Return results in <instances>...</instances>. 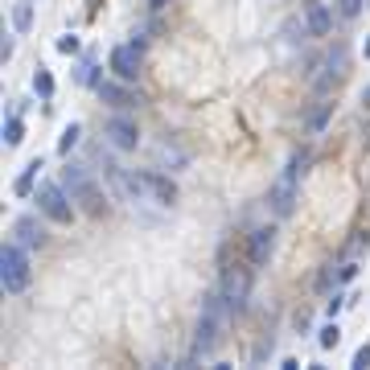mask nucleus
Here are the masks:
<instances>
[{
    "label": "nucleus",
    "mask_w": 370,
    "mask_h": 370,
    "mask_svg": "<svg viewBox=\"0 0 370 370\" xmlns=\"http://www.w3.org/2000/svg\"><path fill=\"white\" fill-rule=\"evenodd\" d=\"M227 300L223 292L218 296H206L202 300V317H198V337H193V358H206L218 341H223V329H227Z\"/></svg>",
    "instance_id": "1"
},
{
    "label": "nucleus",
    "mask_w": 370,
    "mask_h": 370,
    "mask_svg": "<svg viewBox=\"0 0 370 370\" xmlns=\"http://www.w3.org/2000/svg\"><path fill=\"white\" fill-rule=\"evenodd\" d=\"M305 165H309V156H305V152H292L288 169H284L276 182H272V189H268V202H272V210H276L280 218H284V214H292V206H296V189H300V173H305Z\"/></svg>",
    "instance_id": "2"
},
{
    "label": "nucleus",
    "mask_w": 370,
    "mask_h": 370,
    "mask_svg": "<svg viewBox=\"0 0 370 370\" xmlns=\"http://www.w3.org/2000/svg\"><path fill=\"white\" fill-rule=\"evenodd\" d=\"M62 185H66V193H70V198H74V202H79L87 214H95V218H99V214L107 210V202H103L99 185L87 177V169H79V165H66V169H62Z\"/></svg>",
    "instance_id": "3"
},
{
    "label": "nucleus",
    "mask_w": 370,
    "mask_h": 370,
    "mask_svg": "<svg viewBox=\"0 0 370 370\" xmlns=\"http://www.w3.org/2000/svg\"><path fill=\"white\" fill-rule=\"evenodd\" d=\"M0 284H4V292H25V284H29V255H25V247L8 243L0 251Z\"/></svg>",
    "instance_id": "4"
},
{
    "label": "nucleus",
    "mask_w": 370,
    "mask_h": 370,
    "mask_svg": "<svg viewBox=\"0 0 370 370\" xmlns=\"http://www.w3.org/2000/svg\"><path fill=\"white\" fill-rule=\"evenodd\" d=\"M74 198L66 193V185L58 182H42L38 185V210L46 214L49 223H70L74 218V206H70Z\"/></svg>",
    "instance_id": "5"
},
{
    "label": "nucleus",
    "mask_w": 370,
    "mask_h": 370,
    "mask_svg": "<svg viewBox=\"0 0 370 370\" xmlns=\"http://www.w3.org/2000/svg\"><path fill=\"white\" fill-rule=\"evenodd\" d=\"M247 292H251V272L247 268H227L223 272V300H227V309L231 313H243V305H247Z\"/></svg>",
    "instance_id": "6"
},
{
    "label": "nucleus",
    "mask_w": 370,
    "mask_h": 370,
    "mask_svg": "<svg viewBox=\"0 0 370 370\" xmlns=\"http://www.w3.org/2000/svg\"><path fill=\"white\" fill-rule=\"evenodd\" d=\"M103 136H107L111 148H120V152H136V144H140V132L128 115H111V120L103 124Z\"/></svg>",
    "instance_id": "7"
},
{
    "label": "nucleus",
    "mask_w": 370,
    "mask_h": 370,
    "mask_svg": "<svg viewBox=\"0 0 370 370\" xmlns=\"http://www.w3.org/2000/svg\"><path fill=\"white\" fill-rule=\"evenodd\" d=\"M313 70H317V74H313V87L325 95L333 83H337V79H341V70H346V49H341V46L329 49V54H325V62H317Z\"/></svg>",
    "instance_id": "8"
},
{
    "label": "nucleus",
    "mask_w": 370,
    "mask_h": 370,
    "mask_svg": "<svg viewBox=\"0 0 370 370\" xmlns=\"http://www.w3.org/2000/svg\"><path fill=\"white\" fill-rule=\"evenodd\" d=\"M140 46H115L111 49V70H115V79L120 83H136L140 79Z\"/></svg>",
    "instance_id": "9"
},
{
    "label": "nucleus",
    "mask_w": 370,
    "mask_h": 370,
    "mask_svg": "<svg viewBox=\"0 0 370 370\" xmlns=\"http://www.w3.org/2000/svg\"><path fill=\"white\" fill-rule=\"evenodd\" d=\"M272 251H276V227H259V231L251 234V264L264 268L272 259Z\"/></svg>",
    "instance_id": "10"
},
{
    "label": "nucleus",
    "mask_w": 370,
    "mask_h": 370,
    "mask_svg": "<svg viewBox=\"0 0 370 370\" xmlns=\"http://www.w3.org/2000/svg\"><path fill=\"white\" fill-rule=\"evenodd\" d=\"M99 99H103V103H111V107H120V111L140 107V95L128 91V87H120V83H99Z\"/></svg>",
    "instance_id": "11"
},
{
    "label": "nucleus",
    "mask_w": 370,
    "mask_h": 370,
    "mask_svg": "<svg viewBox=\"0 0 370 370\" xmlns=\"http://www.w3.org/2000/svg\"><path fill=\"white\" fill-rule=\"evenodd\" d=\"M13 231H17V239H21L25 247H42V243H46V227H42L38 218H17Z\"/></svg>",
    "instance_id": "12"
},
{
    "label": "nucleus",
    "mask_w": 370,
    "mask_h": 370,
    "mask_svg": "<svg viewBox=\"0 0 370 370\" xmlns=\"http://www.w3.org/2000/svg\"><path fill=\"white\" fill-rule=\"evenodd\" d=\"M333 29V13H329V4H309V33L313 38H325Z\"/></svg>",
    "instance_id": "13"
},
{
    "label": "nucleus",
    "mask_w": 370,
    "mask_h": 370,
    "mask_svg": "<svg viewBox=\"0 0 370 370\" xmlns=\"http://www.w3.org/2000/svg\"><path fill=\"white\" fill-rule=\"evenodd\" d=\"M148 189H152V198L161 206H173L177 202V185L169 182V177H161V173H148Z\"/></svg>",
    "instance_id": "14"
},
{
    "label": "nucleus",
    "mask_w": 370,
    "mask_h": 370,
    "mask_svg": "<svg viewBox=\"0 0 370 370\" xmlns=\"http://www.w3.org/2000/svg\"><path fill=\"white\" fill-rule=\"evenodd\" d=\"M38 169H46V165H42V156H33V161L25 165V173H21V177L13 182V193H17V198H25V193H33V182H38Z\"/></svg>",
    "instance_id": "15"
},
{
    "label": "nucleus",
    "mask_w": 370,
    "mask_h": 370,
    "mask_svg": "<svg viewBox=\"0 0 370 370\" xmlns=\"http://www.w3.org/2000/svg\"><path fill=\"white\" fill-rule=\"evenodd\" d=\"M156 161H161V165H173V169H182V165H185V152H182V148H173L169 140H161V144H156Z\"/></svg>",
    "instance_id": "16"
},
{
    "label": "nucleus",
    "mask_w": 370,
    "mask_h": 370,
    "mask_svg": "<svg viewBox=\"0 0 370 370\" xmlns=\"http://www.w3.org/2000/svg\"><path fill=\"white\" fill-rule=\"evenodd\" d=\"M29 25H33V0H25V4L13 8V29L17 33H29Z\"/></svg>",
    "instance_id": "17"
},
{
    "label": "nucleus",
    "mask_w": 370,
    "mask_h": 370,
    "mask_svg": "<svg viewBox=\"0 0 370 370\" xmlns=\"http://www.w3.org/2000/svg\"><path fill=\"white\" fill-rule=\"evenodd\" d=\"M21 140H25V124L21 120H8L4 124V148H17Z\"/></svg>",
    "instance_id": "18"
},
{
    "label": "nucleus",
    "mask_w": 370,
    "mask_h": 370,
    "mask_svg": "<svg viewBox=\"0 0 370 370\" xmlns=\"http://www.w3.org/2000/svg\"><path fill=\"white\" fill-rule=\"evenodd\" d=\"M79 136H83V132H79V124H70V128L62 132V140H58V152H62V156H70V148L79 144Z\"/></svg>",
    "instance_id": "19"
},
{
    "label": "nucleus",
    "mask_w": 370,
    "mask_h": 370,
    "mask_svg": "<svg viewBox=\"0 0 370 370\" xmlns=\"http://www.w3.org/2000/svg\"><path fill=\"white\" fill-rule=\"evenodd\" d=\"M337 341H341V329H337V321L329 317V325H325V329H321V350H333Z\"/></svg>",
    "instance_id": "20"
},
{
    "label": "nucleus",
    "mask_w": 370,
    "mask_h": 370,
    "mask_svg": "<svg viewBox=\"0 0 370 370\" xmlns=\"http://www.w3.org/2000/svg\"><path fill=\"white\" fill-rule=\"evenodd\" d=\"M33 91L42 95V99H49V95H54V79H49L42 66H38V74H33Z\"/></svg>",
    "instance_id": "21"
},
{
    "label": "nucleus",
    "mask_w": 370,
    "mask_h": 370,
    "mask_svg": "<svg viewBox=\"0 0 370 370\" xmlns=\"http://www.w3.org/2000/svg\"><path fill=\"white\" fill-rule=\"evenodd\" d=\"M79 49H83V42H79L74 33H62V38H58V54H79Z\"/></svg>",
    "instance_id": "22"
},
{
    "label": "nucleus",
    "mask_w": 370,
    "mask_h": 370,
    "mask_svg": "<svg viewBox=\"0 0 370 370\" xmlns=\"http://www.w3.org/2000/svg\"><path fill=\"white\" fill-rule=\"evenodd\" d=\"M362 4H367V0H337V13L350 21V17H358V13H362Z\"/></svg>",
    "instance_id": "23"
},
{
    "label": "nucleus",
    "mask_w": 370,
    "mask_h": 370,
    "mask_svg": "<svg viewBox=\"0 0 370 370\" xmlns=\"http://www.w3.org/2000/svg\"><path fill=\"white\" fill-rule=\"evenodd\" d=\"M341 305H346V296H341V292H333V296L325 300V313H329V317H337V309H341Z\"/></svg>",
    "instance_id": "24"
},
{
    "label": "nucleus",
    "mask_w": 370,
    "mask_h": 370,
    "mask_svg": "<svg viewBox=\"0 0 370 370\" xmlns=\"http://www.w3.org/2000/svg\"><path fill=\"white\" fill-rule=\"evenodd\" d=\"M370 367V346H358V354H354V370H367Z\"/></svg>",
    "instance_id": "25"
},
{
    "label": "nucleus",
    "mask_w": 370,
    "mask_h": 370,
    "mask_svg": "<svg viewBox=\"0 0 370 370\" xmlns=\"http://www.w3.org/2000/svg\"><path fill=\"white\" fill-rule=\"evenodd\" d=\"M325 115H329V103H325L321 111H313V120H309V128H313V132H321V128H325Z\"/></svg>",
    "instance_id": "26"
},
{
    "label": "nucleus",
    "mask_w": 370,
    "mask_h": 370,
    "mask_svg": "<svg viewBox=\"0 0 370 370\" xmlns=\"http://www.w3.org/2000/svg\"><path fill=\"white\" fill-rule=\"evenodd\" d=\"M148 4H152V8H165V0H148Z\"/></svg>",
    "instance_id": "27"
},
{
    "label": "nucleus",
    "mask_w": 370,
    "mask_h": 370,
    "mask_svg": "<svg viewBox=\"0 0 370 370\" xmlns=\"http://www.w3.org/2000/svg\"><path fill=\"white\" fill-rule=\"evenodd\" d=\"M362 103H367V107H370V87H367V95H362Z\"/></svg>",
    "instance_id": "28"
},
{
    "label": "nucleus",
    "mask_w": 370,
    "mask_h": 370,
    "mask_svg": "<svg viewBox=\"0 0 370 370\" xmlns=\"http://www.w3.org/2000/svg\"><path fill=\"white\" fill-rule=\"evenodd\" d=\"M362 54H367V58H370V38H367V46H362Z\"/></svg>",
    "instance_id": "29"
}]
</instances>
